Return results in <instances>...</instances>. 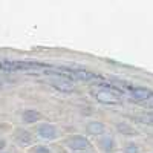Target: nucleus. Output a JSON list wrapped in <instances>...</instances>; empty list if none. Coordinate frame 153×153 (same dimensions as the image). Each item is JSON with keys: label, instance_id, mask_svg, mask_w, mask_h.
<instances>
[{"label": "nucleus", "instance_id": "obj_1", "mask_svg": "<svg viewBox=\"0 0 153 153\" xmlns=\"http://www.w3.org/2000/svg\"><path fill=\"white\" fill-rule=\"evenodd\" d=\"M66 147L72 153H86L87 150L92 149V144L83 135H72L66 139Z\"/></svg>", "mask_w": 153, "mask_h": 153}, {"label": "nucleus", "instance_id": "obj_2", "mask_svg": "<svg viewBox=\"0 0 153 153\" xmlns=\"http://www.w3.org/2000/svg\"><path fill=\"white\" fill-rule=\"evenodd\" d=\"M91 95H92V98H95L98 101V103L106 104V106H117V104L121 103V97L106 91V89H100V87L98 89H92Z\"/></svg>", "mask_w": 153, "mask_h": 153}, {"label": "nucleus", "instance_id": "obj_3", "mask_svg": "<svg viewBox=\"0 0 153 153\" xmlns=\"http://www.w3.org/2000/svg\"><path fill=\"white\" fill-rule=\"evenodd\" d=\"M37 136L45 139V141H55L58 138V129L51 123L40 124L37 127Z\"/></svg>", "mask_w": 153, "mask_h": 153}, {"label": "nucleus", "instance_id": "obj_4", "mask_svg": "<svg viewBox=\"0 0 153 153\" xmlns=\"http://www.w3.org/2000/svg\"><path fill=\"white\" fill-rule=\"evenodd\" d=\"M97 146L98 149L103 152V153H113L115 150L118 149V144H117V139H115L112 135H101L98 138V141H97Z\"/></svg>", "mask_w": 153, "mask_h": 153}, {"label": "nucleus", "instance_id": "obj_5", "mask_svg": "<svg viewBox=\"0 0 153 153\" xmlns=\"http://www.w3.org/2000/svg\"><path fill=\"white\" fill-rule=\"evenodd\" d=\"M129 94L133 101H139V103H147L153 98V92L146 87H129Z\"/></svg>", "mask_w": 153, "mask_h": 153}, {"label": "nucleus", "instance_id": "obj_6", "mask_svg": "<svg viewBox=\"0 0 153 153\" xmlns=\"http://www.w3.org/2000/svg\"><path fill=\"white\" fill-rule=\"evenodd\" d=\"M48 83H49V86H52L55 91L63 92V94H71V92L75 91V87H74V84H72L71 81H68V80H65V78H58V76H55V78H51Z\"/></svg>", "mask_w": 153, "mask_h": 153}, {"label": "nucleus", "instance_id": "obj_7", "mask_svg": "<svg viewBox=\"0 0 153 153\" xmlns=\"http://www.w3.org/2000/svg\"><path fill=\"white\" fill-rule=\"evenodd\" d=\"M115 129H117V132L126 138H136L139 135V132L135 129V127L130 124V123H124V121H120L115 124Z\"/></svg>", "mask_w": 153, "mask_h": 153}, {"label": "nucleus", "instance_id": "obj_8", "mask_svg": "<svg viewBox=\"0 0 153 153\" xmlns=\"http://www.w3.org/2000/svg\"><path fill=\"white\" fill-rule=\"evenodd\" d=\"M86 132L92 136H101L106 133V124L101 121H89L86 124Z\"/></svg>", "mask_w": 153, "mask_h": 153}, {"label": "nucleus", "instance_id": "obj_9", "mask_svg": "<svg viewBox=\"0 0 153 153\" xmlns=\"http://www.w3.org/2000/svg\"><path fill=\"white\" fill-rule=\"evenodd\" d=\"M42 120V113L37 109H26L22 113V123L25 124H35Z\"/></svg>", "mask_w": 153, "mask_h": 153}, {"label": "nucleus", "instance_id": "obj_10", "mask_svg": "<svg viewBox=\"0 0 153 153\" xmlns=\"http://www.w3.org/2000/svg\"><path fill=\"white\" fill-rule=\"evenodd\" d=\"M14 136H16V141L22 147H28V146L32 144V135L28 130H25V129H17Z\"/></svg>", "mask_w": 153, "mask_h": 153}, {"label": "nucleus", "instance_id": "obj_11", "mask_svg": "<svg viewBox=\"0 0 153 153\" xmlns=\"http://www.w3.org/2000/svg\"><path fill=\"white\" fill-rule=\"evenodd\" d=\"M136 123L141 124H147V126H153V113H146V115H138L133 118Z\"/></svg>", "mask_w": 153, "mask_h": 153}, {"label": "nucleus", "instance_id": "obj_12", "mask_svg": "<svg viewBox=\"0 0 153 153\" xmlns=\"http://www.w3.org/2000/svg\"><path fill=\"white\" fill-rule=\"evenodd\" d=\"M124 153H139V144L135 141H129L124 146Z\"/></svg>", "mask_w": 153, "mask_h": 153}, {"label": "nucleus", "instance_id": "obj_13", "mask_svg": "<svg viewBox=\"0 0 153 153\" xmlns=\"http://www.w3.org/2000/svg\"><path fill=\"white\" fill-rule=\"evenodd\" d=\"M31 153H51V150L46 146H34L31 149Z\"/></svg>", "mask_w": 153, "mask_h": 153}, {"label": "nucleus", "instance_id": "obj_14", "mask_svg": "<svg viewBox=\"0 0 153 153\" xmlns=\"http://www.w3.org/2000/svg\"><path fill=\"white\" fill-rule=\"evenodd\" d=\"M5 147H6V141L5 139H0V152H2Z\"/></svg>", "mask_w": 153, "mask_h": 153}, {"label": "nucleus", "instance_id": "obj_15", "mask_svg": "<svg viewBox=\"0 0 153 153\" xmlns=\"http://www.w3.org/2000/svg\"><path fill=\"white\" fill-rule=\"evenodd\" d=\"M0 153H5V152H0Z\"/></svg>", "mask_w": 153, "mask_h": 153}]
</instances>
